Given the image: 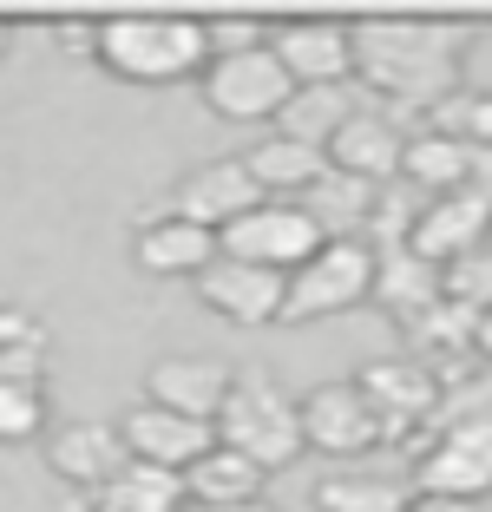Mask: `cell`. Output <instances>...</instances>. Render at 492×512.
<instances>
[{
    "label": "cell",
    "mask_w": 492,
    "mask_h": 512,
    "mask_svg": "<svg viewBox=\"0 0 492 512\" xmlns=\"http://www.w3.org/2000/svg\"><path fill=\"white\" fill-rule=\"evenodd\" d=\"M191 283H197V302H204L210 316L237 322V329L283 322V289H289V276H276V270H256V263H237V256H210Z\"/></svg>",
    "instance_id": "8"
},
{
    "label": "cell",
    "mask_w": 492,
    "mask_h": 512,
    "mask_svg": "<svg viewBox=\"0 0 492 512\" xmlns=\"http://www.w3.org/2000/svg\"><path fill=\"white\" fill-rule=\"evenodd\" d=\"M99 66L132 86H178L210 66L204 20L184 14H119L99 20Z\"/></svg>",
    "instance_id": "2"
},
{
    "label": "cell",
    "mask_w": 492,
    "mask_h": 512,
    "mask_svg": "<svg viewBox=\"0 0 492 512\" xmlns=\"http://www.w3.org/2000/svg\"><path fill=\"white\" fill-rule=\"evenodd\" d=\"M256 204H263V184L250 178V165H243V158H210V165L184 171L178 191H171V211L191 217V224H204L210 237H217V230H230L243 211H256Z\"/></svg>",
    "instance_id": "11"
},
{
    "label": "cell",
    "mask_w": 492,
    "mask_h": 512,
    "mask_svg": "<svg viewBox=\"0 0 492 512\" xmlns=\"http://www.w3.org/2000/svg\"><path fill=\"white\" fill-rule=\"evenodd\" d=\"M401 151H407L401 125H394L388 112L361 106L342 132L328 138V165L348 171V178H361V184H388V178H401Z\"/></svg>",
    "instance_id": "15"
},
{
    "label": "cell",
    "mask_w": 492,
    "mask_h": 512,
    "mask_svg": "<svg viewBox=\"0 0 492 512\" xmlns=\"http://www.w3.org/2000/svg\"><path fill=\"white\" fill-rule=\"evenodd\" d=\"M473 158H479V145H453V138H440V132H420V138H407V151H401V178L420 184V191H433V197H447L473 178Z\"/></svg>",
    "instance_id": "23"
},
{
    "label": "cell",
    "mask_w": 492,
    "mask_h": 512,
    "mask_svg": "<svg viewBox=\"0 0 492 512\" xmlns=\"http://www.w3.org/2000/svg\"><path fill=\"white\" fill-rule=\"evenodd\" d=\"M263 480H269V473L256 467L250 453L224 447V440L184 467V493H191V506H243V499H263Z\"/></svg>",
    "instance_id": "20"
},
{
    "label": "cell",
    "mask_w": 492,
    "mask_h": 512,
    "mask_svg": "<svg viewBox=\"0 0 492 512\" xmlns=\"http://www.w3.org/2000/svg\"><path fill=\"white\" fill-rule=\"evenodd\" d=\"M0 309H7V296H0Z\"/></svg>",
    "instance_id": "38"
},
{
    "label": "cell",
    "mask_w": 492,
    "mask_h": 512,
    "mask_svg": "<svg viewBox=\"0 0 492 512\" xmlns=\"http://www.w3.org/2000/svg\"><path fill=\"white\" fill-rule=\"evenodd\" d=\"M99 499L105 512H184V473H171V467H145V460H132V467L119 473L112 486H99Z\"/></svg>",
    "instance_id": "24"
},
{
    "label": "cell",
    "mask_w": 492,
    "mask_h": 512,
    "mask_svg": "<svg viewBox=\"0 0 492 512\" xmlns=\"http://www.w3.org/2000/svg\"><path fill=\"white\" fill-rule=\"evenodd\" d=\"M473 348H479V355H486V368H492V309H486V316H479V342H473Z\"/></svg>",
    "instance_id": "35"
},
{
    "label": "cell",
    "mask_w": 492,
    "mask_h": 512,
    "mask_svg": "<svg viewBox=\"0 0 492 512\" xmlns=\"http://www.w3.org/2000/svg\"><path fill=\"white\" fill-rule=\"evenodd\" d=\"M394 322H414L427 316L433 302H447V276H440V263H427L420 250H407V243H394V250H374V296Z\"/></svg>",
    "instance_id": "17"
},
{
    "label": "cell",
    "mask_w": 492,
    "mask_h": 512,
    "mask_svg": "<svg viewBox=\"0 0 492 512\" xmlns=\"http://www.w3.org/2000/svg\"><path fill=\"white\" fill-rule=\"evenodd\" d=\"M355 112H361V86H355V79H335V86H296V92H289V106L276 112V132L328 151V138L342 132Z\"/></svg>",
    "instance_id": "19"
},
{
    "label": "cell",
    "mask_w": 492,
    "mask_h": 512,
    "mask_svg": "<svg viewBox=\"0 0 492 512\" xmlns=\"http://www.w3.org/2000/svg\"><path fill=\"white\" fill-rule=\"evenodd\" d=\"M374 191H381V184H361V178H348V171L328 165L322 178L302 191V211L315 217V230H322V237H368Z\"/></svg>",
    "instance_id": "21"
},
{
    "label": "cell",
    "mask_w": 492,
    "mask_h": 512,
    "mask_svg": "<svg viewBox=\"0 0 492 512\" xmlns=\"http://www.w3.org/2000/svg\"><path fill=\"white\" fill-rule=\"evenodd\" d=\"M217 256V237H210L204 224H191V217L164 211V217H145V224L132 230V263L145 276H197Z\"/></svg>",
    "instance_id": "18"
},
{
    "label": "cell",
    "mask_w": 492,
    "mask_h": 512,
    "mask_svg": "<svg viewBox=\"0 0 492 512\" xmlns=\"http://www.w3.org/2000/svg\"><path fill=\"white\" fill-rule=\"evenodd\" d=\"M191 512H276L269 499H243V506H191Z\"/></svg>",
    "instance_id": "34"
},
{
    "label": "cell",
    "mask_w": 492,
    "mask_h": 512,
    "mask_svg": "<svg viewBox=\"0 0 492 512\" xmlns=\"http://www.w3.org/2000/svg\"><path fill=\"white\" fill-rule=\"evenodd\" d=\"M217 440L237 453H250L263 473L289 467L302 453V407L296 394H283L269 375H237L230 381V401L217 414Z\"/></svg>",
    "instance_id": "3"
},
{
    "label": "cell",
    "mask_w": 492,
    "mask_h": 512,
    "mask_svg": "<svg viewBox=\"0 0 492 512\" xmlns=\"http://www.w3.org/2000/svg\"><path fill=\"white\" fill-rule=\"evenodd\" d=\"M407 512H479V499H453V493H420V499H407Z\"/></svg>",
    "instance_id": "32"
},
{
    "label": "cell",
    "mask_w": 492,
    "mask_h": 512,
    "mask_svg": "<svg viewBox=\"0 0 492 512\" xmlns=\"http://www.w3.org/2000/svg\"><path fill=\"white\" fill-rule=\"evenodd\" d=\"M440 276H447V302L486 316V309H492V237L473 243V250H460L453 263H440Z\"/></svg>",
    "instance_id": "26"
},
{
    "label": "cell",
    "mask_w": 492,
    "mask_h": 512,
    "mask_svg": "<svg viewBox=\"0 0 492 512\" xmlns=\"http://www.w3.org/2000/svg\"><path fill=\"white\" fill-rule=\"evenodd\" d=\"M296 407H302V447H315V453L348 460V453L388 447V440H381V421H374V407H368V394H361L355 381H322V388H309Z\"/></svg>",
    "instance_id": "9"
},
{
    "label": "cell",
    "mask_w": 492,
    "mask_h": 512,
    "mask_svg": "<svg viewBox=\"0 0 492 512\" xmlns=\"http://www.w3.org/2000/svg\"><path fill=\"white\" fill-rule=\"evenodd\" d=\"M322 243L328 237L315 230V217L302 204H276V197H263L230 230H217V256H237V263H256V270H276V276L302 270Z\"/></svg>",
    "instance_id": "5"
},
{
    "label": "cell",
    "mask_w": 492,
    "mask_h": 512,
    "mask_svg": "<svg viewBox=\"0 0 492 512\" xmlns=\"http://www.w3.org/2000/svg\"><path fill=\"white\" fill-rule=\"evenodd\" d=\"M46 460H53V473H60V480L99 493V486H112L125 467H132V447H125V434L112 421H73V427H60V434H53Z\"/></svg>",
    "instance_id": "14"
},
{
    "label": "cell",
    "mask_w": 492,
    "mask_h": 512,
    "mask_svg": "<svg viewBox=\"0 0 492 512\" xmlns=\"http://www.w3.org/2000/svg\"><path fill=\"white\" fill-rule=\"evenodd\" d=\"M479 151H492V92H479Z\"/></svg>",
    "instance_id": "33"
},
{
    "label": "cell",
    "mask_w": 492,
    "mask_h": 512,
    "mask_svg": "<svg viewBox=\"0 0 492 512\" xmlns=\"http://www.w3.org/2000/svg\"><path fill=\"white\" fill-rule=\"evenodd\" d=\"M204 40H210V60H237V53H256L263 40V27L243 14H224V20H204Z\"/></svg>",
    "instance_id": "28"
},
{
    "label": "cell",
    "mask_w": 492,
    "mask_h": 512,
    "mask_svg": "<svg viewBox=\"0 0 492 512\" xmlns=\"http://www.w3.org/2000/svg\"><path fill=\"white\" fill-rule=\"evenodd\" d=\"M53 40L66 46V53H73V60H99V27H92V20H60V27H53Z\"/></svg>",
    "instance_id": "31"
},
{
    "label": "cell",
    "mask_w": 492,
    "mask_h": 512,
    "mask_svg": "<svg viewBox=\"0 0 492 512\" xmlns=\"http://www.w3.org/2000/svg\"><path fill=\"white\" fill-rule=\"evenodd\" d=\"M322 512H407V493L394 480H368V473H335L315 493Z\"/></svg>",
    "instance_id": "25"
},
{
    "label": "cell",
    "mask_w": 492,
    "mask_h": 512,
    "mask_svg": "<svg viewBox=\"0 0 492 512\" xmlns=\"http://www.w3.org/2000/svg\"><path fill=\"white\" fill-rule=\"evenodd\" d=\"M79 512H105V506H99V499H92V506H79Z\"/></svg>",
    "instance_id": "37"
},
{
    "label": "cell",
    "mask_w": 492,
    "mask_h": 512,
    "mask_svg": "<svg viewBox=\"0 0 492 512\" xmlns=\"http://www.w3.org/2000/svg\"><path fill=\"white\" fill-rule=\"evenodd\" d=\"M368 296H374V243L368 237H328L302 270H289L283 322L348 316V309H361Z\"/></svg>",
    "instance_id": "4"
},
{
    "label": "cell",
    "mask_w": 492,
    "mask_h": 512,
    "mask_svg": "<svg viewBox=\"0 0 492 512\" xmlns=\"http://www.w3.org/2000/svg\"><path fill=\"white\" fill-rule=\"evenodd\" d=\"M355 46V86L401 99V106L433 112L440 99L460 92V27L440 20H361L348 27Z\"/></svg>",
    "instance_id": "1"
},
{
    "label": "cell",
    "mask_w": 492,
    "mask_h": 512,
    "mask_svg": "<svg viewBox=\"0 0 492 512\" xmlns=\"http://www.w3.org/2000/svg\"><path fill=\"white\" fill-rule=\"evenodd\" d=\"M0 60H7V27H0Z\"/></svg>",
    "instance_id": "36"
},
{
    "label": "cell",
    "mask_w": 492,
    "mask_h": 512,
    "mask_svg": "<svg viewBox=\"0 0 492 512\" xmlns=\"http://www.w3.org/2000/svg\"><path fill=\"white\" fill-rule=\"evenodd\" d=\"M119 434H125V447H132V460H145V467H171V473H184L197 453L217 447V427H210V421L171 414V407H158V401H138L132 414L119 421Z\"/></svg>",
    "instance_id": "13"
},
{
    "label": "cell",
    "mask_w": 492,
    "mask_h": 512,
    "mask_svg": "<svg viewBox=\"0 0 492 512\" xmlns=\"http://www.w3.org/2000/svg\"><path fill=\"white\" fill-rule=\"evenodd\" d=\"M355 388L368 394L374 421H381V440H407L414 427H440V375L414 355H388V362H368L355 375Z\"/></svg>",
    "instance_id": "7"
},
{
    "label": "cell",
    "mask_w": 492,
    "mask_h": 512,
    "mask_svg": "<svg viewBox=\"0 0 492 512\" xmlns=\"http://www.w3.org/2000/svg\"><path fill=\"white\" fill-rule=\"evenodd\" d=\"M230 381L217 362H197V355H164L158 368L145 375V401L171 407V414H191V421H210L217 427V414H224L230 401Z\"/></svg>",
    "instance_id": "16"
},
{
    "label": "cell",
    "mask_w": 492,
    "mask_h": 512,
    "mask_svg": "<svg viewBox=\"0 0 492 512\" xmlns=\"http://www.w3.org/2000/svg\"><path fill=\"white\" fill-rule=\"evenodd\" d=\"M243 165H250V178L263 184V197H276V191H309L315 178H322L328 171V151L322 145H302V138H263V145H250V158H243Z\"/></svg>",
    "instance_id": "22"
},
{
    "label": "cell",
    "mask_w": 492,
    "mask_h": 512,
    "mask_svg": "<svg viewBox=\"0 0 492 512\" xmlns=\"http://www.w3.org/2000/svg\"><path fill=\"white\" fill-rule=\"evenodd\" d=\"M197 92H204V106L217 112V119L230 125H276V112L289 106V73L276 66V53L269 46H256V53H237V60H210L204 73H197Z\"/></svg>",
    "instance_id": "6"
},
{
    "label": "cell",
    "mask_w": 492,
    "mask_h": 512,
    "mask_svg": "<svg viewBox=\"0 0 492 512\" xmlns=\"http://www.w3.org/2000/svg\"><path fill=\"white\" fill-rule=\"evenodd\" d=\"M0 381L46 388V355H40V348H0Z\"/></svg>",
    "instance_id": "30"
},
{
    "label": "cell",
    "mask_w": 492,
    "mask_h": 512,
    "mask_svg": "<svg viewBox=\"0 0 492 512\" xmlns=\"http://www.w3.org/2000/svg\"><path fill=\"white\" fill-rule=\"evenodd\" d=\"M46 342H53V329H46L33 309H14V302L0 309V348H40L46 355Z\"/></svg>",
    "instance_id": "29"
},
{
    "label": "cell",
    "mask_w": 492,
    "mask_h": 512,
    "mask_svg": "<svg viewBox=\"0 0 492 512\" xmlns=\"http://www.w3.org/2000/svg\"><path fill=\"white\" fill-rule=\"evenodd\" d=\"M269 53L289 73V86H335L355 79V46H348L342 20H289L269 33Z\"/></svg>",
    "instance_id": "12"
},
{
    "label": "cell",
    "mask_w": 492,
    "mask_h": 512,
    "mask_svg": "<svg viewBox=\"0 0 492 512\" xmlns=\"http://www.w3.org/2000/svg\"><path fill=\"white\" fill-rule=\"evenodd\" d=\"M420 493L486 499L492 493V421H440V440L420 460Z\"/></svg>",
    "instance_id": "10"
},
{
    "label": "cell",
    "mask_w": 492,
    "mask_h": 512,
    "mask_svg": "<svg viewBox=\"0 0 492 512\" xmlns=\"http://www.w3.org/2000/svg\"><path fill=\"white\" fill-rule=\"evenodd\" d=\"M46 421V388H20V381H0V440H33Z\"/></svg>",
    "instance_id": "27"
}]
</instances>
